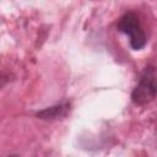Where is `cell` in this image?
<instances>
[{
	"instance_id": "1",
	"label": "cell",
	"mask_w": 157,
	"mask_h": 157,
	"mask_svg": "<svg viewBox=\"0 0 157 157\" xmlns=\"http://www.w3.org/2000/svg\"><path fill=\"white\" fill-rule=\"evenodd\" d=\"M117 29L129 37L130 47L134 50H141L147 44V37L141 26L140 17L132 11L125 12L119 17L117 22Z\"/></svg>"
},
{
	"instance_id": "2",
	"label": "cell",
	"mask_w": 157,
	"mask_h": 157,
	"mask_svg": "<svg viewBox=\"0 0 157 157\" xmlns=\"http://www.w3.org/2000/svg\"><path fill=\"white\" fill-rule=\"evenodd\" d=\"M156 98V69L153 65H147L131 92V101L136 105H146Z\"/></svg>"
},
{
	"instance_id": "3",
	"label": "cell",
	"mask_w": 157,
	"mask_h": 157,
	"mask_svg": "<svg viewBox=\"0 0 157 157\" xmlns=\"http://www.w3.org/2000/svg\"><path fill=\"white\" fill-rule=\"evenodd\" d=\"M70 112V102H63L60 104L48 107L43 110H39L36 113V117L43 120H54L64 118Z\"/></svg>"
},
{
	"instance_id": "4",
	"label": "cell",
	"mask_w": 157,
	"mask_h": 157,
	"mask_svg": "<svg viewBox=\"0 0 157 157\" xmlns=\"http://www.w3.org/2000/svg\"><path fill=\"white\" fill-rule=\"evenodd\" d=\"M6 82H7V78H6L4 75H1V74H0V88H1V87H4Z\"/></svg>"
},
{
	"instance_id": "5",
	"label": "cell",
	"mask_w": 157,
	"mask_h": 157,
	"mask_svg": "<svg viewBox=\"0 0 157 157\" xmlns=\"http://www.w3.org/2000/svg\"><path fill=\"white\" fill-rule=\"evenodd\" d=\"M6 157H20L18 155H10V156H6Z\"/></svg>"
}]
</instances>
